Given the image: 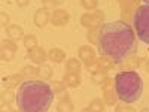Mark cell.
<instances>
[{
    "instance_id": "obj_25",
    "label": "cell",
    "mask_w": 149,
    "mask_h": 112,
    "mask_svg": "<svg viewBox=\"0 0 149 112\" xmlns=\"http://www.w3.org/2000/svg\"><path fill=\"white\" fill-rule=\"evenodd\" d=\"M98 34H100V27L98 29H90L88 30V41L94 45H97L98 42Z\"/></svg>"
},
{
    "instance_id": "obj_2",
    "label": "cell",
    "mask_w": 149,
    "mask_h": 112,
    "mask_svg": "<svg viewBox=\"0 0 149 112\" xmlns=\"http://www.w3.org/2000/svg\"><path fill=\"white\" fill-rule=\"evenodd\" d=\"M55 91L45 79L22 81L17 91V105L21 112H48Z\"/></svg>"
},
{
    "instance_id": "obj_23",
    "label": "cell",
    "mask_w": 149,
    "mask_h": 112,
    "mask_svg": "<svg viewBox=\"0 0 149 112\" xmlns=\"http://www.w3.org/2000/svg\"><path fill=\"white\" fill-rule=\"evenodd\" d=\"M93 112H103L104 111V102H102L100 99H94L88 106Z\"/></svg>"
},
{
    "instance_id": "obj_29",
    "label": "cell",
    "mask_w": 149,
    "mask_h": 112,
    "mask_svg": "<svg viewBox=\"0 0 149 112\" xmlns=\"http://www.w3.org/2000/svg\"><path fill=\"white\" fill-rule=\"evenodd\" d=\"M115 111H116V112H134V109H133L130 105H127V103H124V105H118Z\"/></svg>"
},
{
    "instance_id": "obj_33",
    "label": "cell",
    "mask_w": 149,
    "mask_h": 112,
    "mask_svg": "<svg viewBox=\"0 0 149 112\" xmlns=\"http://www.w3.org/2000/svg\"><path fill=\"white\" fill-rule=\"evenodd\" d=\"M0 112H14L10 108V105H3L2 103V109H0Z\"/></svg>"
},
{
    "instance_id": "obj_40",
    "label": "cell",
    "mask_w": 149,
    "mask_h": 112,
    "mask_svg": "<svg viewBox=\"0 0 149 112\" xmlns=\"http://www.w3.org/2000/svg\"><path fill=\"white\" fill-rule=\"evenodd\" d=\"M14 112H21V111H19V109H18V111H14Z\"/></svg>"
},
{
    "instance_id": "obj_9",
    "label": "cell",
    "mask_w": 149,
    "mask_h": 112,
    "mask_svg": "<svg viewBox=\"0 0 149 112\" xmlns=\"http://www.w3.org/2000/svg\"><path fill=\"white\" fill-rule=\"evenodd\" d=\"M27 58L31 60L33 63H36V64H43V63H45V60L48 58V54L43 51L42 48L36 46V48H33V49H29Z\"/></svg>"
},
{
    "instance_id": "obj_28",
    "label": "cell",
    "mask_w": 149,
    "mask_h": 112,
    "mask_svg": "<svg viewBox=\"0 0 149 112\" xmlns=\"http://www.w3.org/2000/svg\"><path fill=\"white\" fill-rule=\"evenodd\" d=\"M9 21H10V18H9V15L6 14V12H2L0 14V24H2V27H9Z\"/></svg>"
},
{
    "instance_id": "obj_26",
    "label": "cell",
    "mask_w": 149,
    "mask_h": 112,
    "mask_svg": "<svg viewBox=\"0 0 149 112\" xmlns=\"http://www.w3.org/2000/svg\"><path fill=\"white\" fill-rule=\"evenodd\" d=\"M81 3H82L84 9L90 10V12L95 10V8H97V0H81Z\"/></svg>"
},
{
    "instance_id": "obj_15",
    "label": "cell",
    "mask_w": 149,
    "mask_h": 112,
    "mask_svg": "<svg viewBox=\"0 0 149 112\" xmlns=\"http://www.w3.org/2000/svg\"><path fill=\"white\" fill-rule=\"evenodd\" d=\"M48 58L54 61V63H61V61H64L66 58V54L63 49H60V48H52L51 51L48 52Z\"/></svg>"
},
{
    "instance_id": "obj_35",
    "label": "cell",
    "mask_w": 149,
    "mask_h": 112,
    "mask_svg": "<svg viewBox=\"0 0 149 112\" xmlns=\"http://www.w3.org/2000/svg\"><path fill=\"white\" fill-rule=\"evenodd\" d=\"M54 3H55V6H60L64 3V0H54Z\"/></svg>"
},
{
    "instance_id": "obj_12",
    "label": "cell",
    "mask_w": 149,
    "mask_h": 112,
    "mask_svg": "<svg viewBox=\"0 0 149 112\" xmlns=\"http://www.w3.org/2000/svg\"><path fill=\"white\" fill-rule=\"evenodd\" d=\"M22 75L21 73H17V75H10V76H6L3 79V85H5V88L8 90H12V88H15V87H19L22 82Z\"/></svg>"
},
{
    "instance_id": "obj_4",
    "label": "cell",
    "mask_w": 149,
    "mask_h": 112,
    "mask_svg": "<svg viewBox=\"0 0 149 112\" xmlns=\"http://www.w3.org/2000/svg\"><path fill=\"white\" fill-rule=\"evenodd\" d=\"M133 29L137 37L146 45H149V5H140L133 12L131 17Z\"/></svg>"
},
{
    "instance_id": "obj_11",
    "label": "cell",
    "mask_w": 149,
    "mask_h": 112,
    "mask_svg": "<svg viewBox=\"0 0 149 112\" xmlns=\"http://www.w3.org/2000/svg\"><path fill=\"white\" fill-rule=\"evenodd\" d=\"M78 54H79L81 60L85 63V66H88V64L94 63V61H97V60H95L94 49L90 48V46H86V45H84V46H81V48L78 49Z\"/></svg>"
},
{
    "instance_id": "obj_5",
    "label": "cell",
    "mask_w": 149,
    "mask_h": 112,
    "mask_svg": "<svg viewBox=\"0 0 149 112\" xmlns=\"http://www.w3.org/2000/svg\"><path fill=\"white\" fill-rule=\"evenodd\" d=\"M103 21H104V14L102 10H93V12H88L81 17V24L84 27H88V29H98L103 26Z\"/></svg>"
},
{
    "instance_id": "obj_32",
    "label": "cell",
    "mask_w": 149,
    "mask_h": 112,
    "mask_svg": "<svg viewBox=\"0 0 149 112\" xmlns=\"http://www.w3.org/2000/svg\"><path fill=\"white\" fill-rule=\"evenodd\" d=\"M54 85H55V91H57V93H60V91L66 90V87H64L66 84H61V82H55Z\"/></svg>"
},
{
    "instance_id": "obj_30",
    "label": "cell",
    "mask_w": 149,
    "mask_h": 112,
    "mask_svg": "<svg viewBox=\"0 0 149 112\" xmlns=\"http://www.w3.org/2000/svg\"><path fill=\"white\" fill-rule=\"evenodd\" d=\"M42 2H43V8H46V9H55L57 8L54 0H42Z\"/></svg>"
},
{
    "instance_id": "obj_7",
    "label": "cell",
    "mask_w": 149,
    "mask_h": 112,
    "mask_svg": "<svg viewBox=\"0 0 149 112\" xmlns=\"http://www.w3.org/2000/svg\"><path fill=\"white\" fill-rule=\"evenodd\" d=\"M69 20H70V15H69L67 10L55 9L51 14V21L49 22H51L52 26H55V27H63V26H66V24L69 22Z\"/></svg>"
},
{
    "instance_id": "obj_13",
    "label": "cell",
    "mask_w": 149,
    "mask_h": 112,
    "mask_svg": "<svg viewBox=\"0 0 149 112\" xmlns=\"http://www.w3.org/2000/svg\"><path fill=\"white\" fill-rule=\"evenodd\" d=\"M6 33L9 36V39H12V41H19L21 37H26L24 36V30L19 26H17V24H10L6 29Z\"/></svg>"
},
{
    "instance_id": "obj_18",
    "label": "cell",
    "mask_w": 149,
    "mask_h": 112,
    "mask_svg": "<svg viewBox=\"0 0 149 112\" xmlns=\"http://www.w3.org/2000/svg\"><path fill=\"white\" fill-rule=\"evenodd\" d=\"M12 102H17V93H14L12 90L5 88L2 91V103L3 105H10Z\"/></svg>"
},
{
    "instance_id": "obj_19",
    "label": "cell",
    "mask_w": 149,
    "mask_h": 112,
    "mask_svg": "<svg viewBox=\"0 0 149 112\" xmlns=\"http://www.w3.org/2000/svg\"><path fill=\"white\" fill-rule=\"evenodd\" d=\"M66 70L67 73H78L81 72V63L76 58H69V61L66 63Z\"/></svg>"
},
{
    "instance_id": "obj_39",
    "label": "cell",
    "mask_w": 149,
    "mask_h": 112,
    "mask_svg": "<svg viewBox=\"0 0 149 112\" xmlns=\"http://www.w3.org/2000/svg\"><path fill=\"white\" fill-rule=\"evenodd\" d=\"M143 2H145V5H149V0H143Z\"/></svg>"
},
{
    "instance_id": "obj_3",
    "label": "cell",
    "mask_w": 149,
    "mask_h": 112,
    "mask_svg": "<svg viewBox=\"0 0 149 112\" xmlns=\"http://www.w3.org/2000/svg\"><path fill=\"white\" fill-rule=\"evenodd\" d=\"M113 84L118 99L122 103L131 105L137 102L143 94V81L140 75L134 70L118 72L113 79Z\"/></svg>"
},
{
    "instance_id": "obj_8",
    "label": "cell",
    "mask_w": 149,
    "mask_h": 112,
    "mask_svg": "<svg viewBox=\"0 0 149 112\" xmlns=\"http://www.w3.org/2000/svg\"><path fill=\"white\" fill-rule=\"evenodd\" d=\"M103 94H104V103L106 105H115L116 102V91H115V84L112 82V79H106L104 87H103Z\"/></svg>"
},
{
    "instance_id": "obj_34",
    "label": "cell",
    "mask_w": 149,
    "mask_h": 112,
    "mask_svg": "<svg viewBox=\"0 0 149 112\" xmlns=\"http://www.w3.org/2000/svg\"><path fill=\"white\" fill-rule=\"evenodd\" d=\"M29 3H30V0H17V5L21 6V8H22V6H27Z\"/></svg>"
},
{
    "instance_id": "obj_36",
    "label": "cell",
    "mask_w": 149,
    "mask_h": 112,
    "mask_svg": "<svg viewBox=\"0 0 149 112\" xmlns=\"http://www.w3.org/2000/svg\"><path fill=\"white\" fill-rule=\"evenodd\" d=\"M145 69H146V72L149 73V60H146V63H145Z\"/></svg>"
},
{
    "instance_id": "obj_6",
    "label": "cell",
    "mask_w": 149,
    "mask_h": 112,
    "mask_svg": "<svg viewBox=\"0 0 149 112\" xmlns=\"http://www.w3.org/2000/svg\"><path fill=\"white\" fill-rule=\"evenodd\" d=\"M17 52V45L12 39H5L2 41V45H0V55H2V60L5 61H10L14 58Z\"/></svg>"
},
{
    "instance_id": "obj_20",
    "label": "cell",
    "mask_w": 149,
    "mask_h": 112,
    "mask_svg": "<svg viewBox=\"0 0 149 112\" xmlns=\"http://www.w3.org/2000/svg\"><path fill=\"white\" fill-rule=\"evenodd\" d=\"M57 111L58 112H73V103L70 102V99L60 100L57 105Z\"/></svg>"
},
{
    "instance_id": "obj_1",
    "label": "cell",
    "mask_w": 149,
    "mask_h": 112,
    "mask_svg": "<svg viewBox=\"0 0 149 112\" xmlns=\"http://www.w3.org/2000/svg\"><path fill=\"white\" fill-rule=\"evenodd\" d=\"M98 54L121 64L137 51V39L133 27L125 21H110L100 27L97 42Z\"/></svg>"
},
{
    "instance_id": "obj_21",
    "label": "cell",
    "mask_w": 149,
    "mask_h": 112,
    "mask_svg": "<svg viewBox=\"0 0 149 112\" xmlns=\"http://www.w3.org/2000/svg\"><path fill=\"white\" fill-rule=\"evenodd\" d=\"M97 61H98V66H100V69L103 72H107V70H110L112 67H113V61H112L109 57H100Z\"/></svg>"
},
{
    "instance_id": "obj_14",
    "label": "cell",
    "mask_w": 149,
    "mask_h": 112,
    "mask_svg": "<svg viewBox=\"0 0 149 112\" xmlns=\"http://www.w3.org/2000/svg\"><path fill=\"white\" fill-rule=\"evenodd\" d=\"M119 6H121V9H122V15L125 17V14H127V10L130 12L131 9H137L140 5H139V0H119Z\"/></svg>"
},
{
    "instance_id": "obj_27",
    "label": "cell",
    "mask_w": 149,
    "mask_h": 112,
    "mask_svg": "<svg viewBox=\"0 0 149 112\" xmlns=\"http://www.w3.org/2000/svg\"><path fill=\"white\" fill-rule=\"evenodd\" d=\"M106 75H104V72L103 70H100V72H95V73H93V81L95 82V84H104L106 82Z\"/></svg>"
},
{
    "instance_id": "obj_17",
    "label": "cell",
    "mask_w": 149,
    "mask_h": 112,
    "mask_svg": "<svg viewBox=\"0 0 149 112\" xmlns=\"http://www.w3.org/2000/svg\"><path fill=\"white\" fill-rule=\"evenodd\" d=\"M21 75L26 79H34L36 76H39V67H34V66H26L21 70Z\"/></svg>"
},
{
    "instance_id": "obj_24",
    "label": "cell",
    "mask_w": 149,
    "mask_h": 112,
    "mask_svg": "<svg viewBox=\"0 0 149 112\" xmlns=\"http://www.w3.org/2000/svg\"><path fill=\"white\" fill-rule=\"evenodd\" d=\"M39 76H40V79H45V81H48L49 78L52 76V69L49 67V66H40L39 67Z\"/></svg>"
},
{
    "instance_id": "obj_38",
    "label": "cell",
    "mask_w": 149,
    "mask_h": 112,
    "mask_svg": "<svg viewBox=\"0 0 149 112\" xmlns=\"http://www.w3.org/2000/svg\"><path fill=\"white\" fill-rule=\"evenodd\" d=\"M140 112H149V109H148V108H143V109H142Z\"/></svg>"
},
{
    "instance_id": "obj_16",
    "label": "cell",
    "mask_w": 149,
    "mask_h": 112,
    "mask_svg": "<svg viewBox=\"0 0 149 112\" xmlns=\"http://www.w3.org/2000/svg\"><path fill=\"white\" fill-rule=\"evenodd\" d=\"M63 81L67 87H70V88H76V87L81 84V78H79L78 73H66Z\"/></svg>"
},
{
    "instance_id": "obj_10",
    "label": "cell",
    "mask_w": 149,
    "mask_h": 112,
    "mask_svg": "<svg viewBox=\"0 0 149 112\" xmlns=\"http://www.w3.org/2000/svg\"><path fill=\"white\" fill-rule=\"evenodd\" d=\"M49 21H51V15H49V12H48L46 8H40V9H37L34 12V24L39 29L45 27Z\"/></svg>"
},
{
    "instance_id": "obj_22",
    "label": "cell",
    "mask_w": 149,
    "mask_h": 112,
    "mask_svg": "<svg viewBox=\"0 0 149 112\" xmlns=\"http://www.w3.org/2000/svg\"><path fill=\"white\" fill-rule=\"evenodd\" d=\"M24 46H26L27 49H33L37 46V37L34 34H27L26 37H24Z\"/></svg>"
},
{
    "instance_id": "obj_31",
    "label": "cell",
    "mask_w": 149,
    "mask_h": 112,
    "mask_svg": "<svg viewBox=\"0 0 149 112\" xmlns=\"http://www.w3.org/2000/svg\"><path fill=\"white\" fill-rule=\"evenodd\" d=\"M57 97L60 99V100H66V99H69V93H67V90H63V91L57 93Z\"/></svg>"
},
{
    "instance_id": "obj_37",
    "label": "cell",
    "mask_w": 149,
    "mask_h": 112,
    "mask_svg": "<svg viewBox=\"0 0 149 112\" xmlns=\"http://www.w3.org/2000/svg\"><path fill=\"white\" fill-rule=\"evenodd\" d=\"M82 112H93L90 108H85V109H82Z\"/></svg>"
}]
</instances>
